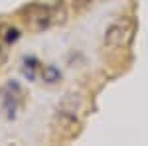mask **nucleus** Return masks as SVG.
<instances>
[{
    "label": "nucleus",
    "mask_w": 148,
    "mask_h": 146,
    "mask_svg": "<svg viewBox=\"0 0 148 146\" xmlns=\"http://www.w3.org/2000/svg\"><path fill=\"white\" fill-rule=\"evenodd\" d=\"M89 2H93V0H73V4H75L77 8H83V6L89 4Z\"/></svg>",
    "instance_id": "nucleus-7"
},
{
    "label": "nucleus",
    "mask_w": 148,
    "mask_h": 146,
    "mask_svg": "<svg viewBox=\"0 0 148 146\" xmlns=\"http://www.w3.org/2000/svg\"><path fill=\"white\" fill-rule=\"evenodd\" d=\"M24 14H26V22L34 30H44L53 22V10L47 4H42V2H34V4L26 6Z\"/></svg>",
    "instance_id": "nucleus-1"
},
{
    "label": "nucleus",
    "mask_w": 148,
    "mask_h": 146,
    "mask_svg": "<svg viewBox=\"0 0 148 146\" xmlns=\"http://www.w3.org/2000/svg\"><path fill=\"white\" fill-rule=\"evenodd\" d=\"M36 67H38V59L36 57H26L24 59V75L28 79L36 77Z\"/></svg>",
    "instance_id": "nucleus-5"
},
{
    "label": "nucleus",
    "mask_w": 148,
    "mask_h": 146,
    "mask_svg": "<svg viewBox=\"0 0 148 146\" xmlns=\"http://www.w3.org/2000/svg\"><path fill=\"white\" fill-rule=\"evenodd\" d=\"M125 32H130V30H126V22H116L113 24L109 30H107V36H105V44L109 45V47H119V45L125 44V40H123V36Z\"/></svg>",
    "instance_id": "nucleus-4"
},
{
    "label": "nucleus",
    "mask_w": 148,
    "mask_h": 146,
    "mask_svg": "<svg viewBox=\"0 0 148 146\" xmlns=\"http://www.w3.org/2000/svg\"><path fill=\"white\" fill-rule=\"evenodd\" d=\"M2 111L6 112L8 119H14L16 117V109H18V103H20V95H22V89L16 81H10L2 87Z\"/></svg>",
    "instance_id": "nucleus-2"
},
{
    "label": "nucleus",
    "mask_w": 148,
    "mask_h": 146,
    "mask_svg": "<svg viewBox=\"0 0 148 146\" xmlns=\"http://www.w3.org/2000/svg\"><path fill=\"white\" fill-rule=\"evenodd\" d=\"M18 38H20V34L16 28H0V65L8 57V45L14 44Z\"/></svg>",
    "instance_id": "nucleus-3"
},
{
    "label": "nucleus",
    "mask_w": 148,
    "mask_h": 146,
    "mask_svg": "<svg viewBox=\"0 0 148 146\" xmlns=\"http://www.w3.org/2000/svg\"><path fill=\"white\" fill-rule=\"evenodd\" d=\"M44 79L47 83H56V81L61 79V71L56 65H47V67H44Z\"/></svg>",
    "instance_id": "nucleus-6"
}]
</instances>
